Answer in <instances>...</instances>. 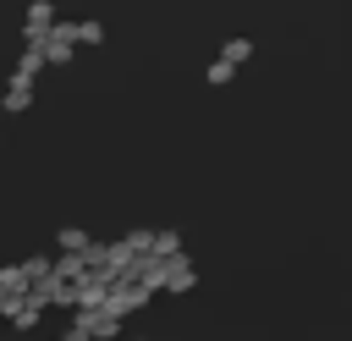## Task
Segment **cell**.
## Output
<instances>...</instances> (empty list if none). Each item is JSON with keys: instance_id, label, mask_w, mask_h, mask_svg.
<instances>
[{"instance_id": "obj_13", "label": "cell", "mask_w": 352, "mask_h": 341, "mask_svg": "<svg viewBox=\"0 0 352 341\" xmlns=\"http://www.w3.org/2000/svg\"><path fill=\"white\" fill-rule=\"evenodd\" d=\"M138 341H143V336H138Z\"/></svg>"}, {"instance_id": "obj_8", "label": "cell", "mask_w": 352, "mask_h": 341, "mask_svg": "<svg viewBox=\"0 0 352 341\" xmlns=\"http://www.w3.org/2000/svg\"><path fill=\"white\" fill-rule=\"evenodd\" d=\"M55 242H60V253H94V236H88L82 226H60Z\"/></svg>"}, {"instance_id": "obj_4", "label": "cell", "mask_w": 352, "mask_h": 341, "mask_svg": "<svg viewBox=\"0 0 352 341\" xmlns=\"http://www.w3.org/2000/svg\"><path fill=\"white\" fill-rule=\"evenodd\" d=\"M77 324L88 330V341H116V336H121V319H116L110 308H99V314H77Z\"/></svg>"}, {"instance_id": "obj_1", "label": "cell", "mask_w": 352, "mask_h": 341, "mask_svg": "<svg viewBox=\"0 0 352 341\" xmlns=\"http://www.w3.org/2000/svg\"><path fill=\"white\" fill-rule=\"evenodd\" d=\"M148 297H154V292H148L143 280H121V286H110V302H104V308H110L116 319H126V314L148 308Z\"/></svg>"}, {"instance_id": "obj_3", "label": "cell", "mask_w": 352, "mask_h": 341, "mask_svg": "<svg viewBox=\"0 0 352 341\" xmlns=\"http://www.w3.org/2000/svg\"><path fill=\"white\" fill-rule=\"evenodd\" d=\"M28 104H33V77H16V72H11V82H6V94H0V110H6V116H22Z\"/></svg>"}, {"instance_id": "obj_6", "label": "cell", "mask_w": 352, "mask_h": 341, "mask_svg": "<svg viewBox=\"0 0 352 341\" xmlns=\"http://www.w3.org/2000/svg\"><path fill=\"white\" fill-rule=\"evenodd\" d=\"M6 319H11V330H33V324L44 319V302H33V292H28L22 302H11V314H6Z\"/></svg>"}, {"instance_id": "obj_11", "label": "cell", "mask_w": 352, "mask_h": 341, "mask_svg": "<svg viewBox=\"0 0 352 341\" xmlns=\"http://www.w3.org/2000/svg\"><path fill=\"white\" fill-rule=\"evenodd\" d=\"M77 44H88V50H94V44H104V22L82 16V22H77Z\"/></svg>"}, {"instance_id": "obj_7", "label": "cell", "mask_w": 352, "mask_h": 341, "mask_svg": "<svg viewBox=\"0 0 352 341\" xmlns=\"http://www.w3.org/2000/svg\"><path fill=\"white\" fill-rule=\"evenodd\" d=\"M198 286V270H192V258H176L170 264V280H165V292L170 297H182V292H192Z\"/></svg>"}, {"instance_id": "obj_10", "label": "cell", "mask_w": 352, "mask_h": 341, "mask_svg": "<svg viewBox=\"0 0 352 341\" xmlns=\"http://www.w3.org/2000/svg\"><path fill=\"white\" fill-rule=\"evenodd\" d=\"M248 55H253V38H226L220 44V60H231V66H242Z\"/></svg>"}, {"instance_id": "obj_12", "label": "cell", "mask_w": 352, "mask_h": 341, "mask_svg": "<svg viewBox=\"0 0 352 341\" xmlns=\"http://www.w3.org/2000/svg\"><path fill=\"white\" fill-rule=\"evenodd\" d=\"M204 77H209V88H226V82L236 77V66H231V60H209V72H204Z\"/></svg>"}, {"instance_id": "obj_9", "label": "cell", "mask_w": 352, "mask_h": 341, "mask_svg": "<svg viewBox=\"0 0 352 341\" xmlns=\"http://www.w3.org/2000/svg\"><path fill=\"white\" fill-rule=\"evenodd\" d=\"M154 258H187L182 253V236L176 231H154Z\"/></svg>"}, {"instance_id": "obj_2", "label": "cell", "mask_w": 352, "mask_h": 341, "mask_svg": "<svg viewBox=\"0 0 352 341\" xmlns=\"http://www.w3.org/2000/svg\"><path fill=\"white\" fill-rule=\"evenodd\" d=\"M50 33H55V6H50V0H33V6H28V16H22V44L50 38Z\"/></svg>"}, {"instance_id": "obj_5", "label": "cell", "mask_w": 352, "mask_h": 341, "mask_svg": "<svg viewBox=\"0 0 352 341\" xmlns=\"http://www.w3.org/2000/svg\"><path fill=\"white\" fill-rule=\"evenodd\" d=\"M44 66H50V55H44V38L22 44V55H16V77H38Z\"/></svg>"}]
</instances>
